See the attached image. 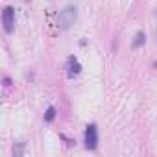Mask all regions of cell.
Here are the masks:
<instances>
[{"instance_id":"7","label":"cell","mask_w":157,"mask_h":157,"mask_svg":"<svg viewBox=\"0 0 157 157\" xmlns=\"http://www.w3.org/2000/svg\"><path fill=\"white\" fill-rule=\"evenodd\" d=\"M22 151H24V144H22V142H21L17 148H13V155H15V157H21V155H22Z\"/></svg>"},{"instance_id":"3","label":"cell","mask_w":157,"mask_h":157,"mask_svg":"<svg viewBox=\"0 0 157 157\" xmlns=\"http://www.w3.org/2000/svg\"><path fill=\"white\" fill-rule=\"evenodd\" d=\"M96 146H98V128L94 124H91L85 129V148L87 150H94Z\"/></svg>"},{"instance_id":"5","label":"cell","mask_w":157,"mask_h":157,"mask_svg":"<svg viewBox=\"0 0 157 157\" xmlns=\"http://www.w3.org/2000/svg\"><path fill=\"white\" fill-rule=\"evenodd\" d=\"M144 41H146V39H144V33H142V32H139V33L135 35V39H133L131 46H133V48H137V46H142V44H144Z\"/></svg>"},{"instance_id":"1","label":"cell","mask_w":157,"mask_h":157,"mask_svg":"<svg viewBox=\"0 0 157 157\" xmlns=\"http://www.w3.org/2000/svg\"><path fill=\"white\" fill-rule=\"evenodd\" d=\"M76 19H78V11H76L74 6H67V8L59 13V22H61V28H63V30H68V28L76 22Z\"/></svg>"},{"instance_id":"2","label":"cell","mask_w":157,"mask_h":157,"mask_svg":"<svg viewBox=\"0 0 157 157\" xmlns=\"http://www.w3.org/2000/svg\"><path fill=\"white\" fill-rule=\"evenodd\" d=\"M2 24H4V32L6 33L13 32V28H15V10L11 6L4 8V11H2Z\"/></svg>"},{"instance_id":"4","label":"cell","mask_w":157,"mask_h":157,"mask_svg":"<svg viewBox=\"0 0 157 157\" xmlns=\"http://www.w3.org/2000/svg\"><path fill=\"white\" fill-rule=\"evenodd\" d=\"M80 72H82V65H80V61H78L74 56H70L68 61H67V76H68V78H74V76H78Z\"/></svg>"},{"instance_id":"6","label":"cell","mask_w":157,"mask_h":157,"mask_svg":"<svg viewBox=\"0 0 157 157\" xmlns=\"http://www.w3.org/2000/svg\"><path fill=\"white\" fill-rule=\"evenodd\" d=\"M54 118H56V107H52V105H50V107L46 109V115H44V120H46V122H52Z\"/></svg>"}]
</instances>
